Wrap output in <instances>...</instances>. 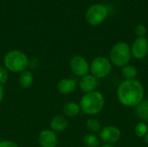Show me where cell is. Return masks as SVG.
<instances>
[{"instance_id": "obj_1", "label": "cell", "mask_w": 148, "mask_h": 147, "mask_svg": "<svg viewBox=\"0 0 148 147\" xmlns=\"http://www.w3.org/2000/svg\"><path fill=\"white\" fill-rule=\"evenodd\" d=\"M144 87L137 79L125 80L117 88V99L121 105L135 107L144 100Z\"/></svg>"}, {"instance_id": "obj_2", "label": "cell", "mask_w": 148, "mask_h": 147, "mask_svg": "<svg viewBox=\"0 0 148 147\" xmlns=\"http://www.w3.org/2000/svg\"><path fill=\"white\" fill-rule=\"evenodd\" d=\"M81 111L89 116L100 113L105 106L104 95L99 91H93L84 94L80 101Z\"/></svg>"}, {"instance_id": "obj_3", "label": "cell", "mask_w": 148, "mask_h": 147, "mask_svg": "<svg viewBox=\"0 0 148 147\" xmlns=\"http://www.w3.org/2000/svg\"><path fill=\"white\" fill-rule=\"evenodd\" d=\"M29 64L28 56L17 49L9 51L3 57L4 67L8 71L12 73H22L27 69Z\"/></svg>"}, {"instance_id": "obj_4", "label": "cell", "mask_w": 148, "mask_h": 147, "mask_svg": "<svg viewBox=\"0 0 148 147\" xmlns=\"http://www.w3.org/2000/svg\"><path fill=\"white\" fill-rule=\"evenodd\" d=\"M132 58L131 47L125 42L115 43L109 53V60L112 65L118 68H123L127 65Z\"/></svg>"}, {"instance_id": "obj_5", "label": "cell", "mask_w": 148, "mask_h": 147, "mask_svg": "<svg viewBox=\"0 0 148 147\" xmlns=\"http://www.w3.org/2000/svg\"><path fill=\"white\" fill-rule=\"evenodd\" d=\"M108 16V10L106 5L101 3H95L87 10L85 18L88 24L92 26H98L106 20Z\"/></svg>"}, {"instance_id": "obj_6", "label": "cell", "mask_w": 148, "mask_h": 147, "mask_svg": "<svg viewBox=\"0 0 148 147\" xmlns=\"http://www.w3.org/2000/svg\"><path fill=\"white\" fill-rule=\"evenodd\" d=\"M112 70V63L110 60L105 56L95 57L91 64L89 71L92 75L97 79H101L107 77Z\"/></svg>"}, {"instance_id": "obj_7", "label": "cell", "mask_w": 148, "mask_h": 147, "mask_svg": "<svg viewBox=\"0 0 148 147\" xmlns=\"http://www.w3.org/2000/svg\"><path fill=\"white\" fill-rule=\"evenodd\" d=\"M69 67L72 73L75 76L81 78L88 75L90 68L88 62L80 55H75L71 58L69 62Z\"/></svg>"}, {"instance_id": "obj_8", "label": "cell", "mask_w": 148, "mask_h": 147, "mask_svg": "<svg viewBox=\"0 0 148 147\" xmlns=\"http://www.w3.org/2000/svg\"><path fill=\"white\" fill-rule=\"evenodd\" d=\"M121 138V132L120 128L114 126H107L99 132V139L108 145H114L117 143Z\"/></svg>"}, {"instance_id": "obj_9", "label": "cell", "mask_w": 148, "mask_h": 147, "mask_svg": "<svg viewBox=\"0 0 148 147\" xmlns=\"http://www.w3.org/2000/svg\"><path fill=\"white\" fill-rule=\"evenodd\" d=\"M132 56L137 60L146 58L148 54V40L146 36L137 37L131 46Z\"/></svg>"}, {"instance_id": "obj_10", "label": "cell", "mask_w": 148, "mask_h": 147, "mask_svg": "<svg viewBox=\"0 0 148 147\" xmlns=\"http://www.w3.org/2000/svg\"><path fill=\"white\" fill-rule=\"evenodd\" d=\"M58 138L56 133L51 129H45L40 132L38 136V143L40 147H56Z\"/></svg>"}, {"instance_id": "obj_11", "label": "cell", "mask_w": 148, "mask_h": 147, "mask_svg": "<svg viewBox=\"0 0 148 147\" xmlns=\"http://www.w3.org/2000/svg\"><path fill=\"white\" fill-rule=\"evenodd\" d=\"M79 87L84 94L95 91L98 87V79L91 74H88L80 79Z\"/></svg>"}, {"instance_id": "obj_12", "label": "cell", "mask_w": 148, "mask_h": 147, "mask_svg": "<svg viewBox=\"0 0 148 147\" xmlns=\"http://www.w3.org/2000/svg\"><path fill=\"white\" fill-rule=\"evenodd\" d=\"M76 88L77 81L73 77L63 78L57 84V90L62 94H70L75 92Z\"/></svg>"}, {"instance_id": "obj_13", "label": "cell", "mask_w": 148, "mask_h": 147, "mask_svg": "<svg viewBox=\"0 0 148 147\" xmlns=\"http://www.w3.org/2000/svg\"><path fill=\"white\" fill-rule=\"evenodd\" d=\"M69 126V120L64 115H56L50 121V128L55 133L62 132L67 129Z\"/></svg>"}, {"instance_id": "obj_14", "label": "cell", "mask_w": 148, "mask_h": 147, "mask_svg": "<svg viewBox=\"0 0 148 147\" xmlns=\"http://www.w3.org/2000/svg\"><path fill=\"white\" fill-rule=\"evenodd\" d=\"M34 82V75L29 70H24L20 73L18 76V84L22 88H29L32 86Z\"/></svg>"}, {"instance_id": "obj_15", "label": "cell", "mask_w": 148, "mask_h": 147, "mask_svg": "<svg viewBox=\"0 0 148 147\" xmlns=\"http://www.w3.org/2000/svg\"><path fill=\"white\" fill-rule=\"evenodd\" d=\"M81 112L80 105L74 101H69L64 104L62 107V113L67 117H75Z\"/></svg>"}, {"instance_id": "obj_16", "label": "cell", "mask_w": 148, "mask_h": 147, "mask_svg": "<svg viewBox=\"0 0 148 147\" xmlns=\"http://www.w3.org/2000/svg\"><path fill=\"white\" fill-rule=\"evenodd\" d=\"M135 113L137 117L143 122L148 123V100H143L135 107Z\"/></svg>"}, {"instance_id": "obj_17", "label": "cell", "mask_w": 148, "mask_h": 147, "mask_svg": "<svg viewBox=\"0 0 148 147\" xmlns=\"http://www.w3.org/2000/svg\"><path fill=\"white\" fill-rule=\"evenodd\" d=\"M121 75L125 80H134L138 75V69L135 66L127 64L121 68Z\"/></svg>"}, {"instance_id": "obj_18", "label": "cell", "mask_w": 148, "mask_h": 147, "mask_svg": "<svg viewBox=\"0 0 148 147\" xmlns=\"http://www.w3.org/2000/svg\"><path fill=\"white\" fill-rule=\"evenodd\" d=\"M86 129L89 132V133H99L101 129V124L99 120L95 118H89L86 120L85 123Z\"/></svg>"}, {"instance_id": "obj_19", "label": "cell", "mask_w": 148, "mask_h": 147, "mask_svg": "<svg viewBox=\"0 0 148 147\" xmlns=\"http://www.w3.org/2000/svg\"><path fill=\"white\" fill-rule=\"evenodd\" d=\"M82 142L87 147H100L101 139L94 133H87L82 138Z\"/></svg>"}, {"instance_id": "obj_20", "label": "cell", "mask_w": 148, "mask_h": 147, "mask_svg": "<svg viewBox=\"0 0 148 147\" xmlns=\"http://www.w3.org/2000/svg\"><path fill=\"white\" fill-rule=\"evenodd\" d=\"M148 133V126L147 123L140 121L134 127V133L138 138H145Z\"/></svg>"}, {"instance_id": "obj_21", "label": "cell", "mask_w": 148, "mask_h": 147, "mask_svg": "<svg viewBox=\"0 0 148 147\" xmlns=\"http://www.w3.org/2000/svg\"><path fill=\"white\" fill-rule=\"evenodd\" d=\"M9 78V71L6 69L4 66H0V84H5L8 81Z\"/></svg>"}, {"instance_id": "obj_22", "label": "cell", "mask_w": 148, "mask_h": 147, "mask_svg": "<svg viewBox=\"0 0 148 147\" xmlns=\"http://www.w3.org/2000/svg\"><path fill=\"white\" fill-rule=\"evenodd\" d=\"M134 32L138 37H144L147 33V29L143 24H138L134 29Z\"/></svg>"}, {"instance_id": "obj_23", "label": "cell", "mask_w": 148, "mask_h": 147, "mask_svg": "<svg viewBox=\"0 0 148 147\" xmlns=\"http://www.w3.org/2000/svg\"><path fill=\"white\" fill-rule=\"evenodd\" d=\"M0 147H18V146L11 140H2L0 141Z\"/></svg>"}, {"instance_id": "obj_24", "label": "cell", "mask_w": 148, "mask_h": 147, "mask_svg": "<svg viewBox=\"0 0 148 147\" xmlns=\"http://www.w3.org/2000/svg\"><path fill=\"white\" fill-rule=\"evenodd\" d=\"M3 85L0 84V103L2 102L3 101Z\"/></svg>"}, {"instance_id": "obj_25", "label": "cell", "mask_w": 148, "mask_h": 147, "mask_svg": "<svg viewBox=\"0 0 148 147\" xmlns=\"http://www.w3.org/2000/svg\"><path fill=\"white\" fill-rule=\"evenodd\" d=\"M100 147H115L114 145H108V144H105V145H103V146H101Z\"/></svg>"}, {"instance_id": "obj_26", "label": "cell", "mask_w": 148, "mask_h": 147, "mask_svg": "<svg viewBox=\"0 0 148 147\" xmlns=\"http://www.w3.org/2000/svg\"><path fill=\"white\" fill-rule=\"evenodd\" d=\"M145 141H146V143L148 145V133L146 135V137H145Z\"/></svg>"}]
</instances>
